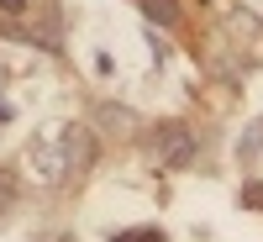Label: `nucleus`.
<instances>
[{"label":"nucleus","mask_w":263,"mask_h":242,"mask_svg":"<svg viewBox=\"0 0 263 242\" xmlns=\"http://www.w3.org/2000/svg\"><path fill=\"white\" fill-rule=\"evenodd\" d=\"M137 6H142V16H147V21H158L163 32L179 27V0H137Z\"/></svg>","instance_id":"3"},{"label":"nucleus","mask_w":263,"mask_h":242,"mask_svg":"<svg viewBox=\"0 0 263 242\" xmlns=\"http://www.w3.org/2000/svg\"><path fill=\"white\" fill-rule=\"evenodd\" d=\"M0 11H27V0H0Z\"/></svg>","instance_id":"7"},{"label":"nucleus","mask_w":263,"mask_h":242,"mask_svg":"<svg viewBox=\"0 0 263 242\" xmlns=\"http://www.w3.org/2000/svg\"><path fill=\"white\" fill-rule=\"evenodd\" d=\"M100 126H111V132H126V111H121V105H100Z\"/></svg>","instance_id":"5"},{"label":"nucleus","mask_w":263,"mask_h":242,"mask_svg":"<svg viewBox=\"0 0 263 242\" xmlns=\"http://www.w3.org/2000/svg\"><path fill=\"white\" fill-rule=\"evenodd\" d=\"M111 242H168V237H163L158 227H132V232H116Z\"/></svg>","instance_id":"4"},{"label":"nucleus","mask_w":263,"mask_h":242,"mask_svg":"<svg viewBox=\"0 0 263 242\" xmlns=\"http://www.w3.org/2000/svg\"><path fill=\"white\" fill-rule=\"evenodd\" d=\"M11 195H16V179H11V174H0V211L11 206Z\"/></svg>","instance_id":"6"},{"label":"nucleus","mask_w":263,"mask_h":242,"mask_svg":"<svg viewBox=\"0 0 263 242\" xmlns=\"http://www.w3.org/2000/svg\"><path fill=\"white\" fill-rule=\"evenodd\" d=\"M63 153H74V158H69V174H84V169L95 163V137H90L84 126H63Z\"/></svg>","instance_id":"2"},{"label":"nucleus","mask_w":263,"mask_h":242,"mask_svg":"<svg viewBox=\"0 0 263 242\" xmlns=\"http://www.w3.org/2000/svg\"><path fill=\"white\" fill-rule=\"evenodd\" d=\"M142 153L153 163H163V169H190L200 158V137L190 126H179V121H163V126L142 132Z\"/></svg>","instance_id":"1"},{"label":"nucleus","mask_w":263,"mask_h":242,"mask_svg":"<svg viewBox=\"0 0 263 242\" xmlns=\"http://www.w3.org/2000/svg\"><path fill=\"white\" fill-rule=\"evenodd\" d=\"M58 242H74V237H58Z\"/></svg>","instance_id":"8"}]
</instances>
